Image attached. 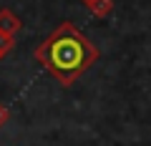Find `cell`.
I'll list each match as a JSON object with an SVG mask.
<instances>
[{
	"mask_svg": "<svg viewBox=\"0 0 151 146\" xmlns=\"http://www.w3.org/2000/svg\"><path fill=\"white\" fill-rule=\"evenodd\" d=\"M88 10L96 18H106L108 13L113 10V0H91V3H88Z\"/></svg>",
	"mask_w": 151,
	"mask_h": 146,
	"instance_id": "3957f363",
	"label": "cell"
},
{
	"mask_svg": "<svg viewBox=\"0 0 151 146\" xmlns=\"http://www.w3.org/2000/svg\"><path fill=\"white\" fill-rule=\"evenodd\" d=\"M35 60L58 83L73 86L98 60V48L70 20H65L35 48Z\"/></svg>",
	"mask_w": 151,
	"mask_h": 146,
	"instance_id": "6da1fadb",
	"label": "cell"
},
{
	"mask_svg": "<svg viewBox=\"0 0 151 146\" xmlns=\"http://www.w3.org/2000/svg\"><path fill=\"white\" fill-rule=\"evenodd\" d=\"M8 119H10V111L5 108V103H0V129L8 124Z\"/></svg>",
	"mask_w": 151,
	"mask_h": 146,
	"instance_id": "5b68a950",
	"label": "cell"
},
{
	"mask_svg": "<svg viewBox=\"0 0 151 146\" xmlns=\"http://www.w3.org/2000/svg\"><path fill=\"white\" fill-rule=\"evenodd\" d=\"M15 48V35H8V33H0V58L5 53H10V50Z\"/></svg>",
	"mask_w": 151,
	"mask_h": 146,
	"instance_id": "277c9868",
	"label": "cell"
},
{
	"mask_svg": "<svg viewBox=\"0 0 151 146\" xmlns=\"http://www.w3.org/2000/svg\"><path fill=\"white\" fill-rule=\"evenodd\" d=\"M81 3H86V5H88V3H91V0H81Z\"/></svg>",
	"mask_w": 151,
	"mask_h": 146,
	"instance_id": "8992f818",
	"label": "cell"
},
{
	"mask_svg": "<svg viewBox=\"0 0 151 146\" xmlns=\"http://www.w3.org/2000/svg\"><path fill=\"white\" fill-rule=\"evenodd\" d=\"M18 30H20V18H18L10 8H3V10H0V33L15 35Z\"/></svg>",
	"mask_w": 151,
	"mask_h": 146,
	"instance_id": "7a4b0ae2",
	"label": "cell"
}]
</instances>
